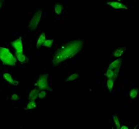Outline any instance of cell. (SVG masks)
Masks as SVG:
<instances>
[{
	"mask_svg": "<svg viewBox=\"0 0 139 129\" xmlns=\"http://www.w3.org/2000/svg\"><path fill=\"white\" fill-rule=\"evenodd\" d=\"M83 46V42L80 40H74L63 45L54 55L52 63L54 65H58L73 57L81 50Z\"/></svg>",
	"mask_w": 139,
	"mask_h": 129,
	"instance_id": "obj_1",
	"label": "cell"
},
{
	"mask_svg": "<svg viewBox=\"0 0 139 129\" xmlns=\"http://www.w3.org/2000/svg\"><path fill=\"white\" fill-rule=\"evenodd\" d=\"M0 60L3 65L13 66L16 63V58L14 57L8 48L0 46Z\"/></svg>",
	"mask_w": 139,
	"mask_h": 129,
	"instance_id": "obj_2",
	"label": "cell"
},
{
	"mask_svg": "<svg viewBox=\"0 0 139 129\" xmlns=\"http://www.w3.org/2000/svg\"><path fill=\"white\" fill-rule=\"evenodd\" d=\"M41 16H42V10H37L35 12V14L34 15V16L32 17V19H31V21L29 24V29L34 30V29H36L37 25H38L39 22L41 20Z\"/></svg>",
	"mask_w": 139,
	"mask_h": 129,
	"instance_id": "obj_3",
	"label": "cell"
},
{
	"mask_svg": "<svg viewBox=\"0 0 139 129\" xmlns=\"http://www.w3.org/2000/svg\"><path fill=\"white\" fill-rule=\"evenodd\" d=\"M48 74H44V75H42L39 78L38 81H37V85H38V89L40 90H46V89H48L49 87H48Z\"/></svg>",
	"mask_w": 139,
	"mask_h": 129,
	"instance_id": "obj_4",
	"label": "cell"
},
{
	"mask_svg": "<svg viewBox=\"0 0 139 129\" xmlns=\"http://www.w3.org/2000/svg\"><path fill=\"white\" fill-rule=\"evenodd\" d=\"M12 46L16 49V51L17 52H23V47H22V37H19L16 40H15L12 42Z\"/></svg>",
	"mask_w": 139,
	"mask_h": 129,
	"instance_id": "obj_5",
	"label": "cell"
},
{
	"mask_svg": "<svg viewBox=\"0 0 139 129\" xmlns=\"http://www.w3.org/2000/svg\"><path fill=\"white\" fill-rule=\"evenodd\" d=\"M107 4L112 6V8H114V9H125V10H128V7L125 6L123 3H121L120 2H111V3L108 2Z\"/></svg>",
	"mask_w": 139,
	"mask_h": 129,
	"instance_id": "obj_6",
	"label": "cell"
},
{
	"mask_svg": "<svg viewBox=\"0 0 139 129\" xmlns=\"http://www.w3.org/2000/svg\"><path fill=\"white\" fill-rule=\"evenodd\" d=\"M3 78H4V79L6 80L8 83L11 84V85H15V86L18 85V81H16V80L13 79L12 76H11L10 73H3Z\"/></svg>",
	"mask_w": 139,
	"mask_h": 129,
	"instance_id": "obj_7",
	"label": "cell"
},
{
	"mask_svg": "<svg viewBox=\"0 0 139 129\" xmlns=\"http://www.w3.org/2000/svg\"><path fill=\"white\" fill-rule=\"evenodd\" d=\"M15 55H16V59H17L19 62H25L26 61V57L25 55L23 54L22 52H17L16 51V53H15Z\"/></svg>",
	"mask_w": 139,
	"mask_h": 129,
	"instance_id": "obj_8",
	"label": "cell"
},
{
	"mask_svg": "<svg viewBox=\"0 0 139 129\" xmlns=\"http://www.w3.org/2000/svg\"><path fill=\"white\" fill-rule=\"evenodd\" d=\"M38 97V90L36 89H34L30 91L29 95V101H35Z\"/></svg>",
	"mask_w": 139,
	"mask_h": 129,
	"instance_id": "obj_9",
	"label": "cell"
},
{
	"mask_svg": "<svg viewBox=\"0 0 139 129\" xmlns=\"http://www.w3.org/2000/svg\"><path fill=\"white\" fill-rule=\"evenodd\" d=\"M45 40H46V35H45V33H42L38 38V41H37V43H36V47L40 48L41 46H42V44H43V42H45Z\"/></svg>",
	"mask_w": 139,
	"mask_h": 129,
	"instance_id": "obj_10",
	"label": "cell"
},
{
	"mask_svg": "<svg viewBox=\"0 0 139 129\" xmlns=\"http://www.w3.org/2000/svg\"><path fill=\"white\" fill-rule=\"evenodd\" d=\"M121 63H122V59H116V60H114L113 62L111 63V65H109V68H110V69H114V68H116V67H117L118 65H121Z\"/></svg>",
	"mask_w": 139,
	"mask_h": 129,
	"instance_id": "obj_11",
	"label": "cell"
},
{
	"mask_svg": "<svg viewBox=\"0 0 139 129\" xmlns=\"http://www.w3.org/2000/svg\"><path fill=\"white\" fill-rule=\"evenodd\" d=\"M125 51V47H120V48H118L117 50H116L115 52H114L113 55L115 56V57H121L122 54L124 53V52Z\"/></svg>",
	"mask_w": 139,
	"mask_h": 129,
	"instance_id": "obj_12",
	"label": "cell"
},
{
	"mask_svg": "<svg viewBox=\"0 0 139 129\" xmlns=\"http://www.w3.org/2000/svg\"><path fill=\"white\" fill-rule=\"evenodd\" d=\"M114 82H115V80H113L112 78H108V80H107V88H108L109 91H112L113 89Z\"/></svg>",
	"mask_w": 139,
	"mask_h": 129,
	"instance_id": "obj_13",
	"label": "cell"
},
{
	"mask_svg": "<svg viewBox=\"0 0 139 129\" xmlns=\"http://www.w3.org/2000/svg\"><path fill=\"white\" fill-rule=\"evenodd\" d=\"M105 76H106V78H113V76H114V71H113V69L108 68V70H107L106 72L105 73Z\"/></svg>",
	"mask_w": 139,
	"mask_h": 129,
	"instance_id": "obj_14",
	"label": "cell"
},
{
	"mask_svg": "<svg viewBox=\"0 0 139 129\" xmlns=\"http://www.w3.org/2000/svg\"><path fill=\"white\" fill-rule=\"evenodd\" d=\"M63 10V7L61 4H59V3H57V4H55V6H54V11H55V13L57 15H60L61 13V11Z\"/></svg>",
	"mask_w": 139,
	"mask_h": 129,
	"instance_id": "obj_15",
	"label": "cell"
},
{
	"mask_svg": "<svg viewBox=\"0 0 139 129\" xmlns=\"http://www.w3.org/2000/svg\"><path fill=\"white\" fill-rule=\"evenodd\" d=\"M138 95V89H131V91L130 92V96H131V99H135Z\"/></svg>",
	"mask_w": 139,
	"mask_h": 129,
	"instance_id": "obj_16",
	"label": "cell"
},
{
	"mask_svg": "<svg viewBox=\"0 0 139 129\" xmlns=\"http://www.w3.org/2000/svg\"><path fill=\"white\" fill-rule=\"evenodd\" d=\"M79 75H80V74H79V73H74V74H72V75H70V76H69V78H67V79L65 80V82H68V81H74V80H75L77 78H78Z\"/></svg>",
	"mask_w": 139,
	"mask_h": 129,
	"instance_id": "obj_17",
	"label": "cell"
},
{
	"mask_svg": "<svg viewBox=\"0 0 139 129\" xmlns=\"http://www.w3.org/2000/svg\"><path fill=\"white\" fill-rule=\"evenodd\" d=\"M35 107H36V104H35V101H29V102L28 103L26 108H27V109H33V108H35Z\"/></svg>",
	"mask_w": 139,
	"mask_h": 129,
	"instance_id": "obj_18",
	"label": "cell"
},
{
	"mask_svg": "<svg viewBox=\"0 0 139 129\" xmlns=\"http://www.w3.org/2000/svg\"><path fill=\"white\" fill-rule=\"evenodd\" d=\"M54 41L53 40H45V42H43L42 46H46V47H51L52 44H53Z\"/></svg>",
	"mask_w": 139,
	"mask_h": 129,
	"instance_id": "obj_19",
	"label": "cell"
},
{
	"mask_svg": "<svg viewBox=\"0 0 139 129\" xmlns=\"http://www.w3.org/2000/svg\"><path fill=\"white\" fill-rule=\"evenodd\" d=\"M112 118H113V121H114V123H115L117 128H120L121 125H120V122H119V119H118L116 115H112Z\"/></svg>",
	"mask_w": 139,
	"mask_h": 129,
	"instance_id": "obj_20",
	"label": "cell"
},
{
	"mask_svg": "<svg viewBox=\"0 0 139 129\" xmlns=\"http://www.w3.org/2000/svg\"><path fill=\"white\" fill-rule=\"evenodd\" d=\"M47 96V92L44 90V89H42V90H41L40 92H38V97L39 98H44L45 96Z\"/></svg>",
	"mask_w": 139,
	"mask_h": 129,
	"instance_id": "obj_21",
	"label": "cell"
},
{
	"mask_svg": "<svg viewBox=\"0 0 139 129\" xmlns=\"http://www.w3.org/2000/svg\"><path fill=\"white\" fill-rule=\"evenodd\" d=\"M10 99H11L12 101H16V100L18 99V95H17V94H13L12 96H11Z\"/></svg>",
	"mask_w": 139,
	"mask_h": 129,
	"instance_id": "obj_22",
	"label": "cell"
},
{
	"mask_svg": "<svg viewBox=\"0 0 139 129\" xmlns=\"http://www.w3.org/2000/svg\"><path fill=\"white\" fill-rule=\"evenodd\" d=\"M120 128H121V129H128V127H126V126H123V127H120Z\"/></svg>",
	"mask_w": 139,
	"mask_h": 129,
	"instance_id": "obj_23",
	"label": "cell"
},
{
	"mask_svg": "<svg viewBox=\"0 0 139 129\" xmlns=\"http://www.w3.org/2000/svg\"><path fill=\"white\" fill-rule=\"evenodd\" d=\"M0 8H1V3H0Z\"/></svg>",
	"mask_w": 139,
	"mask_h": 129,
	"instance_id": "obj_24",
	"label": "cell"
},
{
	"mask_svg": "<svg viewBox=\"0 0 139 129\" xmlns=\"http://www.w3.org/2000/svg\"><path fill=\"white\" fill-rule=\"evenodd\" d=\"M120 1H121V0H118V2H120Z\"/></svg>",
	"mask_w": 139,
	"mask_h": 129,
	"instance_id": "obj_25",
	"label": "cell"
}]
</instances>
